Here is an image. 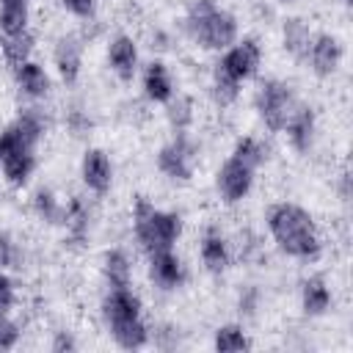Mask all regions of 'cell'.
Returning <instances> with one entry per match:
<instances>
[{
    "label": "cell",
    "instance_id": "cell-1",
    "mask_svg": "<svg viewBox=\"0 0 353 353\" xmlns=\"http://www.w3.org/2000/svg\"><path fill=\"white\" fill-rule=\"evenodd\" d=\"M268 223H270V232H273L276 243L287 254L303 256V259L320 254V240H317L314 223H312L306 210H301L295 204H279V207L270 210Z\"/></svg>",
    "mask_w": 353,
    "mask_h": 353
},
{
    "label": "cell",
    "instance_id": "cell-2",
    "mask_svg": "<svg viewBox=\"0 0 353 353\" xmlns=\"http://www.w3.org/2000/svg\"><path fill=\"white\" fill-rule=\"evenodd\" d=\"M188 28L193 39L207 50H226L237 39V22L229 11L218 8L212 0H199L190 8Z\"/></svg>",
    "mask_w": 353,
    "mask_h": 353
},
{
    "label": "cell",
    "instance_id": "cell-3",
    "mask_svg": "<svg viewBox=\"0 0 353 353\" xmlns=\"http://www.w3.org/2000/svg\"><path fill=\"white\" fill-rule=\"evenodd\" d=\"M179 215L174 212H160L154 210L149 201H138L135 204V232H138V240L141 245L154 254V251H168L174 245V240L179 237Z\"/></svg>",
    "mask_w": 353,
    "mask_h": 353
},
{
    "label": "cell",
    "instance_id": "cell-4",
    "mask_svg": "<svg viewBox=\"0 0 353 353\" xmlns=\"http://www.w3.org/2000/svg\"><path fill=\"white\" fill-rule=\"evenodd\" d=\"M256 102H259V113H262V119H265V124L270 130H284L290 116H292V110L298 108L292 91L279 80H268L262 85Z\"/></svg>",
    "mask_w": 353,
    "mask_h": 353
},
{
    "label": "cell",
    "instance_id": "cell-5",
    "mask_svg": "<svg viewBox=\"0 0 353 353\" xmlns=\"http://www.w3.org/2000/svg\"><path fill=\"white\" fill-rule=\"evenodd\" d=\"M256 66H259V47H256L254 39H243V41H240L237 47H232V50L221 58V63H218V69H221L226 77H232L234 83L251 77V74L256 72Z\"/></svg>",
    "mask_w": 353,
    "mask_h": 353
},
{
    "label": "cell",
    "instance_id": "cell-6",
    "mask_svg": "<svg viewBox=\"0 0 353 353\" xmlns=\"http://www.w3.org/2000/svg\"><path fill=\"white\" fill-rule=\"evenodd\" d=\"M251 179H254V168L243 160H237L234 154L223 163V168L218 171V188L223 193L226 201H240L248 188H251Z\"/></svg>",
    "mask_w": 353,
    "mask_h": 353
},
{
    "label": "cell",
    "instance_id": "cell-7",
    "mask_svg": "<svg viewBox=\"0 0 353 353\" xmlns=\"http://www.w3.org/2000/svg\"><path fill=\"white\" fill-rule=\"evenodd\" d=\"M157 163L171 179H188L190 171H193V152L185 141H174V143L160 149Z\"/></svg>",
    "mask_w": 353,
    "mask_h": 353
},
{
    "label": "cell",
    "instance_id": "cell-8",
    "mask_svg": "<svg viewBox=\"0 0 353 353\" xmlns=\"http://www.w3.org/2000/svg\"><path fill=\"white\" fill-rule=\"evenodd\" d=\"M110 174H113V168H110L108 154L102 149H88L83 157V182L91 190L105 193L110 188Z\"/></svg>",
    "mask_w": 353,
    "mask_h": 353
},
{
    "label": "cell",
    "instance_id": "cell-9",
    "mask_svg": "<svg viewBox=\"0 0 353 353\" xmlns=\"http://www.w3.org/2000/svg\"><path fill=\"white\" fill-rule=\"evenodd\" d=\"M306 52H309L312 66H314L317 74H331V72L336 69L339 58H342V47H339V41H336L334 36H325V33L317 36Z\"/></svg>",
    "mask_w": 353,
    "mask_h": 353
},
{
    "label": "cell",
    "instance_id": "cell-10",
    "mask_svg": "<svg viewBox=\"0 0 353 353\" xmlns=\"http://www.w3.org/2000/svg\"><path fill=\"white\" fill-rule=\"evenodd\" d=\"M152 279L165 290H171L182 281V262L171 254V248L152 254Z\"/></svg>",
    "mask_w": 353,
    "mask_h": 353
},
{
    "label": "cell",
    "instance_id": "cell-11",
    "mask_svg": "<svg viewBox=\"0 0 353 353\" xmlns=\"http://www.w3.org/2000/svg\"><path fill=\"white\" fill-rule=\"evenodd\" d=\"M135 63H138V50L132 44V39L119 36L110 44V66L121 80H130L135 74Z\"/></svg>",
    "mask_w": 353,
    "mask_h": 353
},
{
    "label": "cell",
    "instance_id": "cell-12",
    "mask_svg": "<svg viewBox=\"0 0 353 353\" xmlns=\"http://www.w3.org/2000/svg\"><path fill=\"white\" fill-rule=\"evenodd\" d=\"M138 312H141V301L127 287H116L105 301V314H108L110 323L127 320V317H138Z\"/></svg>",
    "mask_w": 353,
    "mask_h": 353
},
{
    "label": "cell",
    "instance_id": "cell-13",
    "mask_svg": "<svg viewBox=\"0 0 353 353\" xmlns=\"http://www.w3.org/2000/svg\"><path fill=\"white\" fill-rule=\"evenodd\" d=\"M3 163V174L8 176L11 185H25L30 171H33V149H17L0 157Z\"/></svg>",
    "mask_w": 353,
    "mask_h": 353
},
{
    "label": "cell",
    "instance_id": "cell-14",
    "mask_svg": "<svg viewBox=\"0 0 353 353\" xmlns=\"http://www.w3.org/2000/svg\"><path fill=\"white\" fill-rule=\"evenodd\" d=\"M55 63H58L61 77L66 83H74L80 72V44L74 39H61L55 47Z\"/></svg>",
    "mask_w": 353,
    "mask_h": 353
},
{
    "label": "cell",
    "instance_id": "cell-15",
    "mask_svg": "<svg viewBox=\"0 0 353 353\" xmlns=\"http://www.w3.org/2000/svg\"><path fill=\"white\" fill-rule=\"evenodd\" d=\"M110 331H113L116 342H119L121 347H127V350L146 345V336H149V334H146V325L141 323V317L116 320V323H110Z\"/></svg>",
    "mask_w": 353,
    "mask_h": 353
},
{
    "label": "cell",
    "instance_id": "cell-16",
    "mask_svg": "<svg viewBox=\"0 0 353 353\" xmlns=\"http://www.w3.org/2000/svg\"><path fill=\"white\" fill-rule=\"evenodd\" d=\"M143 88H146V97L154 99V102H168L171 99V77H168V72L160 61L149 63V69L143 74Z\"/></svg>",
    "mask_w": 353,
    "mask_h": 353
},
{
    "label": "cell",
    "instance_id": "cell-17",
    "mask_svg": "<svg viewBox=\"0 0 353 353\" xmlns=\"http://www.w3.org/2000/svg\"><path fill=\"white\" fill-rule=\"evenodd\" d=\"M287 130H290V138L295 143V149H306L309 141H312V130H314V113L312 108H303L298 105L287 121Z\"/></svg>",
    "mask_w": 353,
    "mask_h": 353
},
{
    "label": "cell",
    "instance_id": "cell-18",
    "mask_svg": "<svg viewBox=\"0 0 353 353\" xmlns=\"http://www.w3.org/2000/svg\"><path fill=\"white\" fill-rule=\"evenodd\" d=\"M17 83H19L22 91L30 94V97H44L47 88H50V80H47L44 69H41L39 63H30V61H25V63L17 66Z\"/></svg>",
    "mask_w": 353,
    "mask_h": 353
},
{
    "label": "cell",
    "instance_id": "cell-19",
    "mask_svg": "<svg viewBox=\"0 0 353 353\" xmlns=\"http://www.w3.org/2000/svg\"><path fill=\"white\" fill-rule=\"evenodd\" d=\"M201 259H204V265L212 270V273H221L223 268H226V262H229V254H226V243H223V237L218 234V232H207L204 234V240H201Z\"/></svg>",
    "mask_w": 353,
    "mask_h": 353
},
{
    "label": "cell",
    "instance_id": "cell-20",
    "mask_svg": "<svg viewBox=\"0 0 353 353\" xmlns=\"http://www.w3.org/2000/svg\"><path fill=\"white\" fill-rule=\"evenodd\" d=\"M331 303V292L323 279H309L303 284V312L306 314H323Z\"/></svg>",
    "mask_w": 353,
    "mask_h": 353
},
{
    "label": "cell",
    "instance_id": "cell-21",
    "mask_svg": "<svg viewBox=\"0 0 353 353\" xmlns=\"http://www.w3.org/2000/svg\"><path fill=\"white\" fill-rule=\"evenodd\" d=\"M28 22V0H0V25L6 33L25 30Z\"/></svg>",
    "mask_w": 353,
    "mask_h": 353
},
{
    "label": "cell",
    "instance_id": "cell-22",
    "mask_svg": "<svg viewBox=\"0 0 353 353\" xmlns=\"http://www.w3.org/2000/svg\"><path fill=\"white\" fill-rule=\"evenodd\" d=\"M30 50H33V36L28 30H17V33H6L3 36V52H6V58L11 63H17V66L25 63Z\"/></svg>",
    "mask_w": 353,
    "mask_h": 353
},
{
    "label": "cell",
    "instance_id": "cell-23",
    "mask_svg": "<svg viewBox=\"0 0 353 353\" xmlns=\"http://www.w3.org/2000/svg\"><path fill=\"white\" fill-rule=\"evenodd\" d=\"M105 276L110 281V287H130V262L121 251H110L105 254Z\"/></svg>",
    "mask_w": 353,
    "mask_h": 353
},
{
    "label": "cell",
    "instance_id": "cell-24",
    "mask_svg": "<svg viewBox=\"0 0 353 353\" xmlns=\"http://www.w3.org/2000/svg\"><path fill=\"white\" fill-rule=\"evenodd\" d=\"M284 47L295 55H303L309 50V30L303 19H287L284 22Z\"/></svg>",
    "mask_w": 353,
    "mask_h": 353
},
{
    "label": "cell",
    "instance_id": "cell-25",
    "mask_svg": "<svg viewBox=\"0 0 353 353\" xmlns=\"http://www.w3.org/2000/svg\"><path fill=\"white\" fill-rule=\"evenodd\" d=\"M245 347H251V342L243 334V328H237V325L218 328V334H215V350H245Z\"/></svg>",
    "mask_w": 353,
    "mask_h": 353
},
{
    "label": "cell",
    "instance_id": "cell-26",
    "mask_svg": "<svg viewBox=\"0 0 353 353\" xmlns=\"http://www.w3.org/2000/svg\"><path fill=\"white\" fill-rule=\"evenodd\" d=\"M234 157L243 160V163H248L251 168H256V165L262 163V146H259L254 138H243V141H237V146H234Z\"/></svg>",
    "mask_w": 353,
    "mask_h": 353
},
{
    "label": "cell",
    "instance_id": "cell-27",
    "mask_svg": "<svg viewBox=\"0 0 353 353\" xmlns=\"http://www.w3.org/2000/svg\"><path fill=\"white\" fill-rule=\"evenodd\" d=\"M17 339H19L17 325H14L8 317H3V314H0V350L14 347V345H17Z\"/></svg>",
    "mask_w": 353,
    "mask_h": 353
},
{
    "label": "cell",
    "instance_id": "cell-28",
    "mask_svg": "<svg viewBox=\"0 0 353 353\" xmlns=\"http://www.w3.org/2000/svg\"><path fill=\"white\" fill-rule=\"evenodd\" d=\"M11 303H14V284L8 276L0 273V314H6L11 309Z\"/></svg>",
    "mask_w": 353,
    "mask_h": 353
},
{
    "label": "cell",
    "instance_id": "cell-29",
    "mask_svg": "<svg viewBox=\"0 0 353 353\" xmlns=\"http://www.w3.org/2000/svg\"><path fill=\"white\" fill-rule=\"evenodd\" d=\"M36 207H39V212H41L44 218H50V221L58 218V204H55V199H52L50 193L41 190V193L36 196Z\"/></svg>",
    "mask_w": 353,
    "mask_h": 353
},
{
    "label": "cell",
    "instance_id": "cell-30",
    "mask_svg": "<svg viewBox=\"0 0 353 353\" xmlns=\"http://www.w3.org/2000/svg\"><path fill=\"white\" fill-rule=\"evenodd\" d=\"M63 6L77 17H88L94 11V0H63Z\"/></svg>",
    "mask_w": 353,
    "mask_h": 353
},
{
    "label": "cell",
    "instance_id": "cell-31",
    "mask_svg": "<svg viewBox=\"0 0 353 353\" xmlns=\"http://www.w3.org/2000/svg\"><path fill=\"white\" fill-rule=\"evenodd\" d=\"M11 262H14V245H11L8 237L0 234V268H6V265H11Z\"/></svg>",
    "mask_w": 353,
    "mask_h": 353
},
{
    "label": "cell",
    "instance_id": "cell-32",
    "mask_svg": "<svg viewBox=\"0 0 353 353\" xmlns=\"http://www.w3.org/2000/svg\"><path fill=\"white\" fill-rule=\"evenodd\" d=\"M52 347H55V350H72V347H74V342H72L69 336H63V334H61V336L55 339V345H52Z\"/></svg>",
    "mask_w": 353,
    "mask_h": 353
},
{
    "label": "cell",
    "instance_id": "cell-33",
    "mask_svg": "<svg viewBox=\"0 0 353 353\" xmlns=\"http://www.w3.org/2000/svg\"><path fill=\"white\" fill-rule=\"evenodd\" d=\"M284 3H290V0H284Z\"/></svg>",
    "mask_w": 353,
    "mask_h": 353
}]
</instances>
